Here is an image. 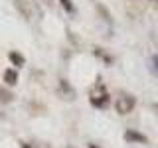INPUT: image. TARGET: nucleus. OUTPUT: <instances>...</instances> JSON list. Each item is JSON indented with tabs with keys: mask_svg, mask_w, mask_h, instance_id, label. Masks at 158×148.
<instances>
[{
	"mask_svg": "<svg viewBox=\"0 0 158 148\" xmlns=\"http://www.w3.org/2000/svg\"><path fill=\"white\" fill-rule=\"evenodd\" d=\"M152 71H154V75L158 77V56H152Z\"/></svg>",
	"mask_w": 158,
	"mask_h": 148,
	"instance_id": "9b49d317",
	"label": "nucleus"
},
{
	"mask_svg": "<svg viewBox=\"0 0 158 148\" xmlns=\"http://www.w3.org/2000/svg\"><path fill=\"white\" fill-rule=\"evenodd\" d=\"M46 2H48V4H49V6H52V4H53V2H52V0H46Z\"/></svg>",
	"mask_w": 158,
	"mask_h": 148,
	"instance_id": "4468645a",
	"label": "nucleus"
},
{
	"mask_svg": "<svg viewBox=\"0 0 158 148\" xmlns=\"http://www.w3.org/2000/svg\"><path fill=\"white\" fill-rule=\"evenodd\" d=\"M89 148H101V146H97V144H93V142H89Z\"/></svg>",
	"mask_w": 158,
	"mask_h": 148,
	"instance_id": "ddd939ff",
	"label": "nucleus"
},
{
	"mask_svg": "<svg viewBox=\"0 0 158 148\" xmlns=\"http://www.w3.org/2000/svg\"><path fill=\"white\" fill-rule=\"evenodd\" d=\"M89 103L95 109H107L111 105V95H109L105 83H103L101 79H97V83L89 89Z\"/></svg>",
	"mask_w": 158,
	"mask_h": 148,
	"instance_id": "f03ea898",
	"label": "nucleus"
},
{
	"mask_svg": "<svg viewBox=\"0 0 158 148\" xmlns=\"http://www.w3.org/2000/svg\"><path fill=\"white\" fill-rule=\"evenodd\" d=\"M4 81H6L8 85H16V83H18L16 69H4Z\"/></svg>",
	"mask_w": 158,
	"mask_h": 148,
	"instance_id": "0eeeda50",
	"label": "nucleus"
},
{
	"mask_svg": "<svg viewBox=\"0 0 158 148\" xmlns=\"http://www.w3.org/2000/svg\"><path fill=\"white\" fill-rule=\"evenodd\" d=\"M93 53H95V56H97V57H101V59H103V61H105V63H107V65H111V63H113V57H111V56H109V53L105 51V49H101V47H95V49H93Z\"/></svg>",
	"mask_w": 158,
	"mask_h": 148,
	"instance_id": "6e6552de",
	"label": "nucleus"
},
{
	"mask_svg": "<svg viewBox=\"0 0 158 148\" xmlns=\"http://www.w3.org/2000/svg\"><path fill=\"white\" fill-rule=\"evenodd\" d=\"M12 101H14V93L0 87V103H12Z\"/></svg>",
	"mask_w": 158,
	"mask_h": 148,
	"instance_id": "1a4fd4ad",
	"label": "nucleus"
},
{
	"mask_svg": "<svg viewBox=\"0 0 158 148\" xmlns=\"http://www.w3.org/2000/svg\"><path fill=\"white\" fill-rule=\"evenodd\" d=\"M57 95L61 99H67V101H73L75 99V89H73L65 79H59V89H57Z\"/></svg>",
	"mask_w": 158,
	"mask_h": 148,
	"instance_id": "20e7f679",
	"label": "nucleus"
},
{
	"mask_svg": "<svg viewBox=\"0 0 158 148\" xmlns=\"http://www.w3.org/2000/svg\"><path fill=\"white\" fill-rule=\"evenodd\" d=\"M8 59H10V63H12L14 67L26 65V57H24L22 53H18V51H10V53H8Z\"/></svg>",
	"mask_w": 158,
	"mask_h": 148,
	"instance_id": "423d86ee",
	"label": "nucleus"
},
{
	"mask_svg": "<svg viewBox=\"0 0 158 148\" xmlns=\"http://www.w3.org/2000/svg\"><path fill=\"white\" fill-rule=\"evenodd\" d=\"M14 8L28 22H40L44 18V10L38 0H14Z\"/></svg>",
	"mask_w": 158,
	"mask_h": 148,
	"instance_id": "f257e3e1",
	"label": "nucleus"
},
{
	"mask_svg": "<svg viewBox=\"0 0 158 148\" xmlns=\"http://www.w3.org/2000/svg\"><path fill=\"white\" fill-rule=\"evenodd\" d=\"M125 140H127V142H138V144H146L148 138H146V134H142V132L128 128V130L125 132Z\"/></svg>",
	"mask_w": 158,
	"mask_h": 148,
	"instance_id": "39448f33",
	"label": "nucleus"
},
{
	"mask_svg": "<svg viewBox=\"0 0 158 148\" xmlns=\"http://www.w3.org/2000/svg\"><path fill=\"white\" fill-rule=\"evenodd\" d=\"M18 144H20V148H36V146H32V144H30V142H24V140H20Z\"/></svg>",
	"mask_w": 158,
	"mask_h": 148,
	"instance_id": "f8f14e48",
	"label": "nucleus"
},
{
	"mask_svg": "<svg viewBox=\"0 0 158 148\" xmlns=\"http://www.w3.org/2000/svg\"><path fill=\"white\" fill-rule=\"evenodd\" d=\"M152 2H158V0H152Z\"/></svg>",
	"mask_w": 158,
	"mask_h": 148,
	"instance_id": "2eb2a0df",
	"label": "nucleus"
},
{
	"mask_svg": "<svg viewBox=\"0 0 158 148\" xmlns=\"http://www.w3.org/2000/svg\"><path fill=\"white\" fill-rule=\"evenodd\" d=\"M135 105H136V99L131 93H125V91H121L118 97L115 99V109H117L118 115H128L135 109Z\"/></svg>",
	"mask_w": 158,
	"mask_h": 148,
	"instance_id": "7ed1b4c3",
	"label": "nucleus"
},
{
	"mask_svg": "<svg viewBox=\"0 0 158 148\" xmlns=\"http://www.w3.org/2000/svg\"><path fill=\"white\" fill-rule=\"evenodd\" d=\"M61 2V6H63V10L65 12H69V14H75V6H73V2L71 0H59Z\"/></svg>",
	"mask_w": 158,
	"mask_h": 148,
	"instance_id": "9d476101",
	"label": "nucleus"
}]
</instances>
